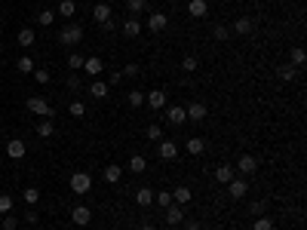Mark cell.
Instances as JSON below:
<instances>
[{"instance_id": "6da1fadb", "label": "cell", "mask_w": 307, "mask_h": 230, "mask_svg": "<svg viewBox=\"0 0 307 230\" xmlns=\"http://www.w3.org/2000/svg\"><path fill=\"white\" fill-rule=\"evenodd\" d=\"M28 111L34 114V117H43V120H52V117H55L52 105H49L47 98H40V95H31V98H28Z\"/></svg>"}, {"instance_id": "7a4b0ae2", "label": "cell", "mask_w": 307, "mask_h": 230, "mask_svg": "<svg viewBox=\"0 0 307 230\" xmlns=\"http://www.w3.org/2000/svg\"><path fill=\"white\" fill-rule=\"evenodd\" d=\"M224 187H227V197H231V200H243L246 193H249V181H246L243 175H234L231 181L224 184Z\"/></svg>"}, {"instance_id": "3957f363", "label": "cell", "mask_w": 307, "mask_h": 230, "mask_svg": "<svg viewBox=\"0 0 307 230\" xmlns=\"http://www.w3.org/2000/svg\"><path fill=\"white\" fill-rule=\"evenodd\" d=\"M80 40H83V28L80 25H65L59 31V43H65V46H77Z\"/></svg>"}, {"instance_id": "277c9868", "label": "cell", "mask_w": 307, "mask_h": 230, "mask_svg": "<svg viewBox=\"0 0 307 230\" xmlns=\"http://www.w3.org/2000/svg\"><path fill=\"white\" fill-rule=\"evenodd\" d=\"M71 190L77 193V197H86V193L93 190V178H89L86 172H74L71 175Z\"/></svg>"}, {"instance_id": "5b68a950", "label": "cell", "mask_w": 307, "mask_h": 230, "mask_svg": "<svg viewBox=\"0 0 307 230\" xmlns=\"http://www.w3.org/2000/svg\"><path fill=\"white\" fill-rule=\"evenodd\" d=\"M234 169H236V175H243V178H246V175H255L258 160H255L252 154H243V157H240V163H236Z\"/></svg>"}, {"instance_id": "8992f818", "label": "cell", "mask_w": 307, "mask_h": 230, "mask_svg": "<svg viewBox=\"0 0 307 230\" xmlns=\"http://www.w3.org/2000/svg\"><path fill=\"white\" fill-rule=\"evenodd\" d=\"M185 114H188L190 123H203V120H206V114H209V108L203 105V101H190V105L185 108Z\"/></svg>"}, {"instance_id": "52a82bcc", "label": "cell", "mask_w": 307, "mask_h": 230, "mask_svg": "<svg viewBox=\"0 0 307 230\" xmlns=\"http://www.w3.org/2000/svg\"><path fill=\"white\" fill-rule=\"evenodd\" d=\"M157 154H160V160L172 163V160L178 157V144H175V141H169V138H163V141H157Z\"/></svg>"}, {"instance_id": "ba28073f", "label": "cell", "mask_w": 307, "mask_h": 230, "mask_svg": "<svg viewBox=\"0 0 307 230\" xmlns=\"http://www.w3.org/2000/svg\"><path fill=\"white\" fill-rule=\"evenodd\" d=\"M71 221L86 227L89 221H93V209H89V206H74V209H71Z\"/></svg>"}, {"instance_id": "9c48e42d", "label": "cell", "mask_w": 307, "mask_h": 230, "mask_svg": "<svg viewBox=\"0 0 307 230\" xmlns=\"http://www.w3.org/2000/svg\"><path fill=\"white\" fill-rule=\"evenodd\" d=\"M166 123H169V126H185V123H188L185 108H181V105H172V108L166 111Z\"/></svg>"}, {"instance_id": "30bf717a", "label": "cell", "mask_w": 307, "mask_h": 230, "mask_svg": "<svg viewBox=\"0 0 307 230\" xmlns=\"http://www.w3.org/2000/svg\"><path fill=\"white\" fill-rule=\"evenodd\" d=\"M181 221H185V206H178V203H172V206H166V224H172V227H178Z\"/></svg>"}, {"instance_id": "8fae6325", "label": "cell", "mask_w": 307, "mask_h": 230, "mask_svg": "<svg viewBox=\"0 0 307 230\" xmlns=\"http://www.w3.org/2000/svg\"><path fill=\"white\" fill-rule=\"evenodd\" d=\"M166 25H169V16L166 13H151V16H147V28H151L154 34L166 31Z\"/></svg>"}, {"instance_id": "7c38bea8", "label": "cell", "mask_w": 307, "mask_h": 230, "mask_svg": "<svg viewBox=\"0 0 307 230\" xmlns=\"http://www.w3.org/2000/svg\"><path fill=\"white\" fill-rule=\"evenodd\" d=\"M144 101H147L154 111H163V108H166V92H163V89H151V92L144 95Z\"/></svg>"}, {"instance_id": "4fadbf2b", "label": "cell", "mask_w": 307, "mask_h": 230, "mask_svg": "<svg viewBox=\"0 0 307 230\" xmlns=\"http://www.w3.org/2000/svg\"><path fill=\"white\" fill-rule=\"evenodd\" d=\"M83 71H86L89 77H98L101 71H105V62H101L98 55H89V59H83Z\"/></svg>"}, {"instance_id": "5bb4252c", "label": "cell", "mask_w": 307, "mask_h": 230, "mask_svg": "<svg viewBox=\"0 0 307 230\" xmlns=\"http://www.w3.org/2000/svg\"><path fill=\"white\" fill-rule=\"evenodd\" d=\"M25 154H28V147H25V141H22V138H16V141L6 144V157H9V160H22Z\"/></svg>"}, {"instance_id": "9a60e30c", "label": "cell", "mask_w": 307, "mask_h": 230, "mask_svg": "<svg viewBox=\"0 0 307 230\" xmlns=\"http://www.w3.org/2000/svg\"><path fill=\"white\" fill-rule=\"evenodd\" d=\"M252 28H255V22L249 19V16H240V19H234V31L240 34V37H246V34H252Z\"/></svg>"}, {"instance_id": "2e32d148", "label": "cell", "mask_w": 307, "mask_h": 230, "mask_svg": "<svg viewBox=\"0 0 307 230\" xmlns=\"http://www.w3.org/2000/svg\"><path fill=\"white\" fill-rule=\"evenodd\" d=\"M234 175H236V169H234V166H227V163L215 166V181H218V184H227V181H231Z\"/></svg>"}, {"instance_id": "e0dca14e", "label": "cell", "mask_w": 307, "mask_h": 230, "mask_svg": "<svg viewBox=\"0 0 307 230\" xmlns=\"http://www.w3.org/2000/svg\"><path fill=\"white\" fill-rule=\"evenodd\" d=\"M111 16H114V9H111L108 3H98V6L93 9V22H98V25H105V22H111Z\"/></svg>"}, {"instance_id": "ac0fdd59", "label": "cell", "mask_w": 307, "mask_h": 230, "mask_svg": "<svg viewBox=\"0 0 307 230\" xmlns=\"http://www.w3.org/2000/svg\"><path fill=\"white\" fill-rule=\"evenodd\" d=\"M188 13L194 16V19H203V16L209 13V3H206V0H190V3H188Z\"/></svg>"}, {"instance_id": "d6986e66", "label": "cell", "mask_w": 307, "mask_h": 230, "mask_svg": "<svg viewBox=\"0 0 307 230\" xmlns=\"http://www.w3.org/2000/svg\"><path fill=\"white\" fill-rule=\"evenodd\" d=\"M123 34H126V37H139V34H142V22H139V16H132V19L123 22Z\"/></svg>"}, {"instance_id": "ffe728a7", "label": "cell", "mask_w": 307, "mask_h": 230, "mask_svg": "<svg viewBox=\"0 0 307 230\" xmlns=\"http://www.w3.org/2000/svg\"><path fill=\"white\" fill-rule=\"evenodd\" d=\"M185 151H188L190 157H200L203 151H206V141H203V138H188V141H185Z\"/></svg>"}, {"instance_id": "44dd1931", "label": "cell", "mask_w": 307, "mask_h": 230, "mask_svg": "<svg viewBox=\"0 0 307 230\" xmlns=\"http://www.w3.org/2000/svg\"><path fill=\"white\" fill-rule=\"evenodd\" d=\"M101 175H105V181L108 184H120V178H123V166H105V172H101Z\"/></svg>"}, {"instance_id": "7402d4cb", "label": "cell", "mask_w": 307, "mask_h": 230, "mask_svg": "<svg viewBox=\"0 0 307 230\" xmlns=\"http://www.w3.org/2000/svg\"><path fill=\"white\" fill-rule=\"evenodd\" d=\"M89 95H93L95 101L108 98V83H101V80H93V83H89Z\"/></svg>"}, {"instance_id": "603a6c76", "label": "cell", "mask_w": 307, "mask_h": 230, "mask_svg": "<svg viewBox=\"0 0 307 230\" xmlns=\"http://www.w3.org/2000/svg\"><path fill=\"white\" fill-rule=\"evenodd\" d=\"M135 203H139L142 209H147V206L154 203V190L151 187H139V190H135Z\"/></svg>"}, {"instance_id": "cb8c5ba5", "label": "cell", "mask_w": 307, "mask_h": 230, "mask_svg": "<svg viewBox=\"0 0 307 230\" xmlns=\"http://www.w3.org/2000/svg\"><path fill=\"white\" fill-rule=\"evenodd\" d=\"M172 200H175L178 206H190L194 193H190V187H175V190H172Z\"/></svg>"}, {"instance_id": "d4e9b609", "label": "cell", "mask_w": 307, "mask_h": 230, "mask_svg": "<svg viewBox=\"0 0 307 230\" xmlns=\"http://www.w3.org/2000/svg\"><path fill=\"white\" fill-rule=\"evenodd\" d=\"M144 169H147V160H144L142 154H132V157H129V172H135V175H142Z\"/></svg>"}, {"instance_id": "484cf974", "label": "cell", "mask_w": 307, "mask_h": 230, "mask_svg": "<svg viewBox=\"0 0 307 230\" xmlns=\"http://www.w3.org/2000/svg\"><path fill=\"white\" fill-rule=\"evenodd\" d=\"M295 74H298V68H292V65H280V68H277V77L283 80V83H292Z\"/></svg>"}, {"instance_id": "4316f807", "label": "cell", "mask_w": 307, "mask_h": 230, "mask_svg": "<svg viewBox=\"0 0 307 230\" xmlns=\"http://www.w3.org/2000/svg\"><path fill=\"white\" fill-rule=\"evenodd\" d=\"M55 13H59L62 19H71V16L77 13V3H74V0H62V3H59V9H55Z\"/></svg>"}, {"instance_id": "83f0119b", "label": "cell", "mask_w": 307, "mask_h": 230, "mask_svg": "<svg viewBox=\"0 0 307 230\" xmlns=\"http://www.w3.org/2000/svg\"><path fill=\"white\" fill-rule=\"evenodd\" d=\"M37 135H40V138H52V135H55V123H52V120H40V123H37Z\"/></svg>"}, {"instance_id": "f1b7e54d", "label": "cell", "mask_w": 307, "mask_h": 230, "mask_svg": "<svg viewBox=\"0 0 307 230\" xmlns=\"http://www.w3.org/2000/svg\"><path fill=\"white\" fill-rule=\"evenodd\" d=\"M154 203L163 206V209H166V206H172V203H175V200H172V190H154Z\"/></svg>"}, {"instance_id": "f546056e", "label": "cell", "mask_w": 307, "mask_h": 230, "mask_svg": "<svg viewBox=\"0 0 307 230\" xmlns=\"http://www.w3.org/2000/svg\"><path fill=\"white\" fill-rule=\"evenodd\" d=\"M19 46H25V49H28V46H34V31L31 28H19Z\"/></svg>"}, {"instance_id": "4dcf8cb0", "label": "cell", "mask_w": 307, "mask_h": 230, "mask_svg": "<svg viewBox=\"0 0 307 230\" xmlns=\"http://www.w3.org/2000/svg\"><path fill=\"white\" fill-rule=\"evenodd\" d=\"M304 62H307L304 49H301V46H295V49H292V55H289V65H292V68H301Z\"/></svg>"}, {"instance_id": "1f68e13d", "label": "cell", "mask_w": 307, "mask_h": 230, "mask_svg": "<svg viewBox=\"0 0 307 230\" xmlns=\"http://www.w3.org/2000/svg\"><path fill=\"white\" fill-rule=\"evenodd\" d=\"M126 9L132 16H142L144 9H147V0H126Z\"/></svg>"}, {"instance_id": "d6a6232c", "label": "cell", "mask_w": 307, "mask_h": 230, "mask_svg": "<svg viewBox=\"0 0 307 230\" xmlns=\"http://www.w3.org/2000/svg\"><path fill=\"white\" fill-rule=\"evenodd\" d=\"M126 101H129V108H142L144 105V92L142 89H132L129 95H126Z\"/></svg>"}, {"instance_id": "836d02e7", "label": "cell", "mask_w": 307, "mask_h": 230, "mask_svg": "<svg viewBox=\"0 0 307 230\" xmlns=\"http://www.w3.org/2000/svg\"><path fill=\"white\" fill-rule=\"evenodd\" d=\"M22 200H25L28 206H37V200H40V190H37V187H25V190H22Z\"/></svg>"}, {"instance_id": "e575fe53", "label": "cell", "mask_w": 307, "mask_h": 230, "mask_svg": "<svg viewBox=\"0 0 307 230\" xmlns=\"http://www.w3.org/2000/svg\"><path fill=\"white\" fill-rule=\"evenodd\" d=\"M200 68V62H197V55H185V59H181V71H188V74H194Z\"/></svg>"}, {"instance_id": "d590c367", "label": "cell", "mask_w": 307, "mask_h": 230, "mask_svg": "<svg viewBox=\"0 0 307 230\" xmlns=\"http://www.w3.org/2000/svg\"><path fill=\"white\" fill-rule=\"evenodd\" d=\"M16 68H19V74H34V59H28V55H22Z\"/></svg>"}, {"instance_id": "8d00e7d4", "label": "cell", "mask_w": 307, "mask_h": 230, "mask_svg": "<svg viewBox=\"0 0 307 230\" xmlns=\"http://www.w3.org/2000/svg\"><path fill=\"white\" fill-rule=\"evenodd\" d=\"M252 230H274V221H270L267 215H258L255 224H252Z\"/></svg>"}, {"instance_id": "74e56055", "label": "cell", "mask_w": 307, "mask_h": 230, "mask_svg": "<svg viewBox=\"0 0 307 230\" xmlns=\"http://www.w3.org/2000/svg\"><path fill=\"white\" fill-rule=\"evenodd\" d=\"M264 212H267V203H264V200L249 203V215H255V218H258V215H264Z\"/></svg>"}, {"instance_id": "f35d334b", "label": "cell", "mask_w": 307, "mask_h": 230, "mask_svg": "<svg viewBox=\"0 0 307 230\" xmlns=\"http://www.w3.org/2000/svg\"><path fill=\"white\" fill-rule=\"evenodd\" d=\"M13 212V197L9 193H0V215H9Z\"/></svg>"}, {"instance_id": "ab89813d", "label": "cell", "mask_w": 307, "mask_h": 230, "mask_svg": "<svg viewBox=\"0 0 307 230\" xmlns=\"http://www.w3.org/2000/svg\"><path fill=\"white\" fill-rule=\"evenodd\" d=\"M68 68H71V71H83V55L71 52V55H68Z\"/></svg>"}, {"instance_id": "60d3db41", "label": "cell", "mask_w": 307, "mask_h": 230, "mask_svg": "<svg viewBox=\"0 0 307 230\" xmlns=\"http://www.w3.org/2000/svg\"><path fill=\"white\" fill-rule=\"evenodd\" d=\"M144 135L151 138V141H163V129H160L157 123H151V126H147V132H144Z\"/></svg>"}, {"instance_id": "b9f144b4", "label": "cell", "mask_w": 307, "mask_h": 230, "mask_svg": "<svg viewBox=\"0 0 307 230\" xmlns=\"http://www.w3.org/2000/svg\"><path fill=\"white\" fill-rule=\"evenodd\" d=\"M37 22H40V25H43V28H49V25H52V22H55V13H52V9H43V13L37 16Z\"/></svg>"}, {"instance_id": "7bdbcfd3", "label": "cell", "mask_w": 307, "mask_h": 230, "mask_svg": "<svg viewBox=\"0 0 307 230\" xmlns=\"http://www.w3.org/2000/svg\"><path fill=\"white\" fill-rule=\"evenodd\" d=\"M212 37H215V40H218V43H224L227 37H231V31H227L224 25H215V28H212Z\"/></svg>"}, {"instance_id": "ee69618b", "label": "cell", "mask_w": 307, "mask_h": 230, "mask_svg": "<svg viewBox=\"0 0 307 230\" xmlns=\"http://www.w3.org/2000/svg\"><path fill=\"white\" fill-rule=\"evenodd\" d=\"M34 80H37V83H49L52 74L47 71V68H34Z\"/></svg>"}, {"instance_id": "f6af8a7d", "label": "cell", "mask_w": 307, "mask_h": 230, "mask_svg": "<svg viewBox=\"0 0 307 230\" xmlns=\"http://www.w3.org/2000/svg\"><path fill=\"white\" fill-rule=\"evenodd\" d=\"M68 114H71V117H77V120H80L83 114H86V105H83V101H74V105L68 108Z\"/></svg>"}, {"instance_id": "bcb514c9", "label": "cell", "mask_w": 307, "mask_h": 230, "mask_svg": "<svg viewBox=\"0 0 307 230\" xmlns=\"http://www.w3.org/2000/svg\"><path fill=\"white\" fill-rule=\"evenodd\" d=\"M0 227H3V230H16V227H19V218H16V215H3Z\"/></svg>"}, {"instance_id": "7dc6e473", "label": "cell", "mask_w": 307, "mask_h": 230, "mask_svg": "<svg viewBox=\"0 0 307 230\" xmlns=\"http://www.w3.org/2000/svg\"><path fill=\"white\" fill-rule=\"evenodd\" d=\"M68 89H74V92L83 89V83H80V77H77V74H68Z\"/></svg>"}, {"instance_id": "c3c4849f", "label": "cell", "mask_w": 307, "mask_h": 230, "mask_svg": "<svg viewBox=\"0 0 307 230\" xmlns=\"http://www.w3.org/2000/svg\"><path fill=\"white\" fill-rule=\"evenodd\" d=\"M139 74H142V68L135 65V62H129L126 68H123V77H139Z\"/></svg>"}, {"instance_id": "681fc988", "label": "cell", "mask_w": 307, "mask_h": 230, "mask_svg": "<svg viewBox=\"0 0 307 230\" xmlns=\"http://www.w3.org/2000/svg\"><path fill=\"white\" fill-rule=\"evenodd\" d=\"M123 83V71H111V77H108V86H120Z\"/></svg>"}, {"instance_id": "f907efd6", "label": "cell", "mask_w": 307, "mask_h": 230, "mask_svg": "<svg viewBox=\"0 0 307 230\" xmlns=\"http://www.w3.org/2000/svg\"><path fill=\"white\" fill-rule=\"evenodd\" d=\"M181 224H185V230H203V224H200V221H194V218H185Z\"/></svg>"}, {"instance_id": "816d5d0a", "label": "cell", "mask_w": 307, "mask_h": 230, "mask_svg": "<svg viewBox=\"0 0 307 230\" xmlns=\"http://www.w3.org/2000/svg\"><path fill=\"white\" fill-rule=\"evenodd\" d=\"M25 221H28V224H37V221H40V215L34 212V209H28V212H25Z\"/></svg>"}, {"instance_id": "f5cc1de1", "label": "cell", "mask_w": 307, "mask_h": 230, "mask_svg": "<svg viewBox=\"0 0 307 230\" xmlns=\"http://www.w3.org/2000/svg\"><path fill=\"white\" fill-rule=\"evenodd\" d=\"M139 230H157V227H154V224H142Z\"/></svg>"}, {"instance_id": "db71d44e", "label": "cell", "mask_w": 307, "mask_h": 230, "mask_svg": "<svg viewBox=\"0 0 307 230\" xmlns=\"http://www.w3.org/2000/svg\"><path fill=\"white\" fill-rule=\"evenodd\" d=\"M169 3H178V0H169Z\"/></svg>"}]
</instances>
